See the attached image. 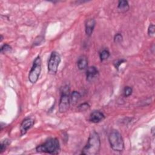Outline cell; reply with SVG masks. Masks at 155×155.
Instances as JSON below:
<instances>
[{
	"label": "cell",
	"instance_id": "7c38bea8",
	"mask_svg": "<svg viewBox=\"0 0 155 155\" xmlns=\"http://www.w3.org/2000/svg\"><path fill=\"white\" fill-rule=\"evenodd\" d=\"M81 94L76 91H73L71 94V96L70 97V105H76L78 101L80 100L81 99Z\"/></svg>",
	"mask_w": 155,
	"mask_h": 155
},
{
	"label": "cell",
	"instance_id": "9c48e42d",
	"mask_svg": "<svg viewBox=\"0 0 155 155\" xmlns=\"http://www.w3.org/2000/svg\"><path fill=\"white\" fill-rule=\"evenodd\" d=\"M105 118L104 114L99 111H93L90 115V121L93 123H98Z\"/></svg>",
	"mask_w": 155,
	"mask_h": 155
},
{
	"label": "cell",
	"instance_id": "5bb4252c",
	"mask_svg": "<svg viewBox=\"0 0 155 155\" xmlns=\"http://www.w3.org/2000/svg\"><path fill=\"white\" fill-rule=\"evenodd\" d=\"M110 56V52L107 50H103L99 53V58L101 61L107 59Z\"/></svg>",
	"mask_w": 155,
	"mask_h": 155
},
{
	"label": "cell",
	"instance_id": "3957f363",
	"mask_svg": "<svg viewBox=\"0 0 155 155\" xmlns=\"http://www.w3.org/2000/svg\"><path fill=\"white\" fill-rule=\"evenodd\" d=\"M108 141L111 149L114 151L121 152L124 149V142L120 133L113 130L108 135Z\"/></svg>",
	"mask_w": 155,
	"mask_h": 155
},
{
	"label": "cell",
	"instance_id": "44dd1931",
	"mask_svg": "<svg viewBox=\"0 0 155 155\" xmlns=\"http://www.w3.org/2000/svg\"><path fill=\"white\" fill-rule=\"evenodd\" d=\"M126 61L124 60V59H117V60H115L114 62H113V64L114 65V67H116V68L118 69L120 65H121L123 62H125Z\"/></svg>",
	"mask_w": 155,
	"mask_h": 155
},
{
	"label": "cell",
	"instance_id": "ac0fdd59",
	"mask_svg": "<svg viewBox=\"0 0 155 155\" xmlns=\"http://www.w3.org/2000/svg\"><path fill=\"white\" fill-rule=\"evenodd\" d=\"M12 50V47L8 45V44H4L1 47V53H5L7 51H9Z\"/></svg>",
	"mask_w": 155,
	"mask_h": 155
},
{
	"label": "cell",
	"instance_id": "6da1fadb",
	"mask_svg": "<svg viewBox=\"0 0 155 155\" xmlns=\"http://www.w3.org/2000/svg\"><path fill=\"white\" fill-rule=\"evenodd\" d=\"M101 148V140L99 134L93 131L89 136L86 145L82 150L81 154L85 155H96L99 154Z\"/></svg>",
	"mask_w": 155,
	"mask_h": 155
},
{
	"label": "cell",
	"instance_id": "d6986e66",
	"mask_svg": "<svg viewBox=\"0 0 155 155\" xmlns=\"http://www.w3.org/2000/svg\"><path fill=\"white\" fill-rule=\"evenodd\" d=\"M154 31H155V27H154V25L153 24H150L148 27V34L149 36H152L154 35Z\"/></svg>",
	"mask_w": 155,
	"mask_h": 155
},
{
	"label": "cell",
	"instance_id": "52a82bcc",
	"mask_svg": "<svg viewBox=\"0 0 155 155\" xmlns=\"http://www.w3.org/2000/svg\"><path fill=\"white\" fill-rule=\"evenodd\" d=\"M34 123H35V121L33 119L30 117L25 118L21 124V127H20L21 134V135L25 134L28 131V130H29L30 128L32 127Z\"/></svg>",
	"mask_w": 155,
	"mask_h": 155
},
{
	"label": "cell",
	"instance_id": "2e32d148",
	"mask_svg": "<svg viewBox=\"0 0 155 155\" xmlns=\"http://www.w3.org/2000/svg\"><path fill=\"white\" fill-rule=\"evenodd\" d=\"M9 143L10 142L8 139H5L1 143V153H2L5 150L6 147L9 145Z\"/></svg>",
	"mask_w": 155,
	"mask_h": 155
},
{
	"label": "cell",
	"instance_id": "5b68a950",
	"mask_svg": "<svg viewBox=\"0 0 155 155\" xmlns=\"http://www.w3.org/2000/svg\"><path fill=\"white\" fill-rule=\"evenodd\" d=\"M69 91V87L67 85L63 87L59 104V110L61 113H64L69 108L70 105Z\"/></svg>",
	"mask_w": 155,
	"mask_h": 155
},
{
	"label": "cell",
	"instance_id": "9a60e30c",
	"mask_svg": "<svg viewBox=\"0 0 155 155\" xmlns=\"http://www.w3.org/2000/svg\"><path fill=\"white\" fill-rule=\"evenodd\" d=\"M132 91H133L132 88L131 87L127 86L124 88V96L125 97H128L131 94Z\"/></svg>",
	"mask_w": 155,
	"mask_h": 155
},
{
	"label": "cell",
	"instance_id": "8992f818",
	"mask_svg": "<svg viewBox=\"0 0 155 155\" xmlns=\"http://www.w3.org/2000/svg\"><path fill=\"white\" fill-rule=\"evenodd\" d=\"M61 61V56L58 52L53 51L51 53L48 62V70L50 73H56Z\"/></svg>",
	"mask_w": 155,
	"mask_h": 155
},
{
	"label": "cell",
	"instance_id": "e0dca14e",
	"mask_svg": "<svg viewBox=\"0 0 155 155\" xmlns=\"http://www.w3.org/2000/svg\"><path fill=\"white\" fill-rule=\"evenodd\" d=\"M89 108H90V105H88V103H83L78 107V110L81 111H84L87 110H88Z\"/></svg>",
	"mask_w": 155,
	"mask_h": 155
},
{
	"label": "cell",
	"instance_id": "7a4b0ae2",
	"mask_svg": "<svg viewBox=\"0 0 155 155\" xmlns=\"http://www.w3.org/2000/svg\"><path fill=\"white\" fill-rule=\"evenodd\" d=\"M36 150L39 153L57 154L60 151V144L57 138H50L44 143L38 145Z\"/></svg>",
	"mask_w": 155,
	"mask_h": 155
},
{
	"label": "cell",
	"instance_id": "8fae6325",
	"mask_svg": "<svg viewBox=\"0 0 155 155\" xmlns=\"http://www.w3.org/2000/svg\"><path fill=\"white\" fill-rule=\"evenodd\" d=\"M88 65V60L85 56H81L78 58V62H77V65L78 68L80 70H84L87 68Z\"/></svg>",
	"mask_w": 155,
	"mask_h": 155
},
{
	"label": "cell",
	"instance_id": "ffe728a7",
	"mask_svg": "<svg viewBox=\"0 0 155 155\" xmlns=\"http://www.w3.org/2000/svg\"><path fill=\"white\" fill-rule=\"evenodd\" d=\"M122 36L120 33H117L114 38V41L116 43H120L122 41Z\"/></svg>",
	"mask_w": 155,
	"mask_h": 155
},
{
	"label": "cell",
	"instance_id": "30bf717a",
	"mask_svg": "<svg viewBox=\"0 0 155 155\" xmlns=\"http://www.w3.org/2000/svg\"><path fill=\"white\" fill-rule=\"evenodd\" d=\"M96 21L94 19H90L86 21L85 23V33L87 35L90 36L94 30V28L95 27Z\"/></svg>",
	"mask_w": 155,
	"mask_h": 155
},
{
	"label": "cell",
	"instance_id": "ba28073f",
	"mask_svg": "<svg viewBox=\"0 0 155 155\" xmlns=\"http://www.w3.org/2000/svg\"><path fill=\"white\" fill-rule=\"evenodd\" d=\"M99 74V71L96 67L94 66L90 67L87 68L86 72V77L87 80L89 82L93 81L94 79H96Z\"/></svg>",
	"mask_w": 155,
	"mask_h": 155
},
{
	"label": "cell",
	"instance_id": "4fadbf2b",
	"mask_svg": "<svg viewBox=\"0 0 155 155\" xmlns=\"http://www.w3.org/2000/svg\"><path fill=\"white\" fill-rule=\"evenodd\" d=\"M118 10L121 12H125L129 9V4L127 1H119L117 5Z\"/></svg>",
	"mask_w": 155,
	"mask_h": 155
},
{
	"label": "cell",
	"instance_id": "277c9868",
	"mask_svg": "<svg viewBox=\"0 0 155 155\" xmlns=\"http://www.w3.org/2000/svg\"><path fill=\"white\" fill-rule=\"evenodd\" d=\"M41 71V59L38 56L35 59L31 68L29 72L28 80L31 84H35L39 77Z\"/></svg>",
	"mask_w": 155,
	"mask_h": 155
}]
</instances>
